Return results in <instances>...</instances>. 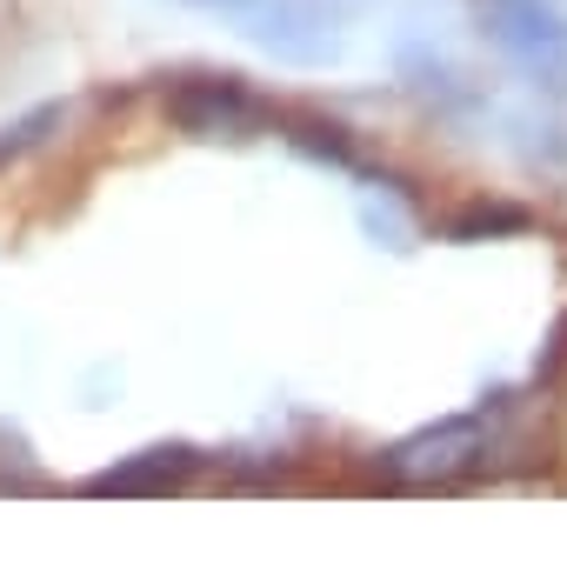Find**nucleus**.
Wrapping results in <instances>:
<instances>
[{
  "label": "nucleus",
  "instance_id": "f257e3e1",
  "mask_svg": "<svg viewBox=\"0 0 567 567\" xmlns=\"http://www.w3.org/2000/svg\"><path fill=\"white\" fill-rule=\"evenodd\" d=\"M501 421H507V394H501L494 408L447 414V421H434V427H421V434L394 441L381 467H388L394 481H461V474H474V467L487 461V447H494V427H501Z\"/></svg>",
  "mask_w": 567,
  "mask_h": 567
},
{
  "label": "nucleus",
  "instance_id": "f03ea898",
  "mask_svg": "<svg viewBox=\"0 0 567 567\" xmlns=\"http://www.w3.org/2000/svg\"><path fill=\"white\" fill-rule=\"evenodd\" d=\"M167 121L194 141H254L274 127V107L240 74H187L167 87Z\"/></svg>",
  "mask_w": 567,
  "mask_h": 567
},
{
  "label": "nucleus",
  "instance_id": "7ed1b4c3",
  "mask_svg": "<svg viewBox=\"0 0 567 567\" xmlns=\"http://www.w3.org/2000/svg\"><path fill=\"white\" fill-rule=\"evenodd\" d=\"M487 34L540 87H567V14L554 0H487Z\"/></svg>",
  "mask_w": 567,
  "mask_h": 567
},
{
  "label": "nucleus",
  "instance_id": "20e7f679",
  "mask_svg": "<svg viewBox=\"0 0 567 567\" xmlns=\"http://www.w3.org/2000/svg\"><path fill=\"white\" fill-rule=\"evenodd\" d=\"M247 34H254L274 61H295V68H315V61L334 54L328 14H321V8H301V0H274V8H260Z\"/></svg>",
  "mask_w": 567,
  "mask_h": 567
},
{
  "label": "nucleus",
  "instance_id": "39448f33",
  "mask_svg": "<svg viewBox=\"0 0 567 567\" xmlns=\"http://www.w3.org/2000/svg\"><path fill=\"white\" fill-rule=\"evenodd\" d=\"M200 467V454L194 447H141V454H127V461H114L107 474H94V494H161V487H181L187 474Z\"/></svg>",
  "mask_w": 567,
  "mask_h": 567
},
{
  "label": "nucleus",
  "instance_id": "423d86ee",
  "mask_svg": "<svg viewBox=\"0 0 567 567\" xmlns=\"http://www.w3.org/2000/svg\"><path fill=\"white\" fill-rule=\"evenodd\" d=\"M274 127H288V147L328 161V167H354V141L341 121H321V114H274Z\"/></svg>",
  "mask_w": 567,
  "mask_h": 567
},
{
  "label": "nucleus",
  "instance_id": "0eeeda50",
  "mask_svg": "<svg viewBox=\"0 0 567 567\" xmlns=\"http://www.w3.org/2000/svg\"><path fill=\"white\" fill-rule=\"evenodd\" d=\"M61 127H68V107H61V101H41V107H28L21 121H8V127H0V167H8V161H21V154H34V147H48Z\"/></svg>",
  "mask_w": 567,
  "mask_h": 567
},
{
  "label": "nucleus",
  "instance_id": "6e6552de",
  "mask_svg": "<svg viewBox=\"0 0 567 567\" xmlns=\"http://www.w3.org/2000/svg\"><path fill=\"white\" fill-rule=\"evenodd\" d=\"M494 227H527V214L520 207H467V214L447 220L454 240H474V234H494Z\"/></svg>",
  "mask_w": 567,
  "mask_h": 567
},
{
  "label": "nucleus",
  "instance_id": "1a4fd4ad",
  "mask_svg": "<svg viewBox=\"0 0 567 567\" xmlns=\"http://www.w3.org/2000/svg\"><path fill=\"white\" fill-rule=\"evenodd\" d=\"M560 368H567V315H560V321H554V334H547V354H540V361H534V374H540V381H554V374H560Z\"/></svg>",
  "mask_w": 567,
  "mask_h": 567
},
{
  "label": "nucleus",
  "instance_id": "9d476101",
  "mask_svg": "<svg viewBox=\"0 0 567 567\" xmlns=\"http://www.w3.org/2000/svg\"><path fill=\"white\" fill-rule=\"evenodd\" d=\"M181 8H214V14L227 8V14H234V8H247V0H181Z\"/></svg>",
  "mask_w": 567,
  "mask_h": 567
}]
</instances>
